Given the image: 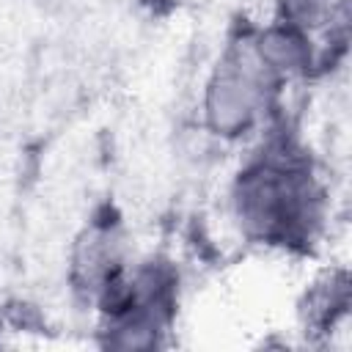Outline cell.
<instances>
[{"label": "cell", "instance_id": "obj_1", "mask_svg": "<svg viewBox=\"0 0 352 352\" xmlns=\"http://www.w3.org/2000/svg\"><path fill=\"white\" fill-rule=\"evenodd\" d=\"M239 226L270 245H302L319 223L322 192L311 162L292 143H270L236 176Z\"/></svg>", "mask_w": 352, "mask_h": 352}, {"label": "cell", "instance_id": "obj_2", "mask_svg": "<svg viewBox=\"0 0 352 352\" xmlns=\"http://www.w3.org/2000/svg\"><path fill=\"white\" fill-rule=\"evenodd\" d=\"M272 72H278L261 52L258 41H234L220 58L206 85V118L217 135H242L253 126L267 107L272 88Z\"/></svg>", "mask_w": 352, "mask_h": 352}, {"label": "cell", "instance_id": "obj_3", "mask_svg": "<svg viewBox=\"0 0 352 352\" xmlns=\"http://www.w3.org/2000/svg\"><path fill=\"white\" fill-rule=\"evenodd\" d=\"M333 3L338 0H280L283 6V28L297 36L308 28H319L333 16Z\"/></svg>", "mask_w": 352, "mask_h": 352}]
</instances>
